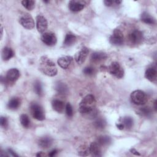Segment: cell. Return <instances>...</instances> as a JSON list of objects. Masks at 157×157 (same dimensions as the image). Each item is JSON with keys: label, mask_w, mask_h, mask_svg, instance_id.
Returning a JSON list of instances; mask_svg holds the SVG:
<instances>
[{"label": "cell", "mask_w": 157, "mask_h": 157, "mask_svg": "<svg viewBox=\"0 0 157 157\" xmlns=\"http://www.w3.org/2000/svg\"><path fill=\"white\" fill-rule=\"evenodd\" d=\"M96 105V101L94 96L92 94H88L82 99L79 104V112L86 118L93 119L97 116L98 113Z\"/></svg>", "instance_id": "cell-1"}, {"label": "cell", "mask_w": 157, "mask_h": 157, "mask_svg": "<svg viewBox=\"0 0 157 157\" xmlns=\"http://www.w3.org/2000/svg\"><path fill=\"white\" fill-rule=\"evenodd\" d=\"M39 69L43 74L49 77L57 74L58 70L55 63L47 56H42L39 60Z\"/></svg>", "instance_id": "cell-2"}, {"label": "cell", "mask_w": 157, "mask_h": 157, "mask_svg": "<svg viewBox=\"0 0 157 157\" xmlns=\"http://www.w3.org/2000/svg\"><path fill=\"white\" fill-rule=\"evenodd\" d=\"M20 77V72L16 68H12L8 70L6 73V77H1V80L2 83L9 85L10 84L14 83Z\"/></svg>", "instance_id": "cell-3"}, {"label": "cell", "mask_w": 157, "mask_h": 157, "mask_svg": "<svg viewBox=\"0 0 157 157\" xmlns=\"http://www.w3.org/2000/svg\"><path fill=\"white\" fill-rule=\"evenodd\" d=\"M130 97L132 102L137 105L145 104L148 100L147 96L145 93L140 90H137L132 91Z\"/></svg>", "instance_id": "cell-4"}, {"label": "cell", "mask_w": 157, "mask_h": 157, "mask_svg": "<svg viewBox=\"0 0 157 157\" xmlns=\"http://www.w3.org/2000/svg\"><path fill=\"white\" fill-rule=\"evenodd\" d=\"M107 69L111 75H113L117 78H121L124 76V69L120 63L117 61L111 63Z\"/></svg>", "instance_id": "cell-5"}, {"label": "cell", "mask_w": 157, "mask_h": 157, "mask_svg": "<svg viewBox=\"0 0 157 157\" xmlns=\"http://www.w3.org/2000/svg\"><path fill=\"white\" fill-rule=\"evenodd\" d=\"M30 112L32 117L39 121H42L45 119V115L43 108L40 105L36 102L31 104Z\"/></svg>", "instance_id": "cell-6"}, {"label": "cell", "mask_w": 157, "mask_h": 157, "mask_svg": "<svg viewBox=\"0 0 157 157\" xmlns=\"http://www.w3.org/2000/svg\"><path fill=\"white\" fill-rule=\"evenodd\" d=\"M18 21L20 24L26 29H33L35 26L34 21L29 13H24L21 14L18 18Z\"/></svg>", "instance_id": "cell-7"}, {"label": "cell", "mask_w": 157, "mask_h": 157, "mask_svg": "<svg viewBox=\"0 0 157 157\" xmlns=\"http://www.w3.org/2000/svg\"><path fill=\"white\" fill-rule=\"evenodd\" d=\"M109 41L113 45H122L124 43V37L121 31L118 28L115 29L109 38Z\"/></svg>", "instance_id": "cell-8"}, {"label": "cell", "mask_w": 157, "mask_h": 157, "mask_svg": "<svg viewBox=\"0 0 157 157\" xmlns=\"http://www.w3.org/2000/svg\"><path fill=\"white\" fill-rule=\"evenodd\" d=\"M128 38L130 43L132 45H137L140 44L143 42L144 39V36L142 31L136 29L132 31L129 34Z\"/></svg>", "instance_id": "cell-9"}, {"label": "cell", "mask_w": 157, "mask_h": 157, "mask_svg": "<svg viewBox=\"0 0 157 157\" xmlns=\"http://www.w3.org/2000/svg\"><path fill=\"white\" fill-rule=\"evenodd\" d=\"M41 40L48 46H53L56 44L57 39L53 33L47 32L42 35Z\"/></svg>", "instance_id": "cell-10"}, {"label": "cell", "mask_w": 157, "mask_h": 157, "mask_svg": "<svg viewBox=\"0 0 157 157\" xmlns=\"http://www.w3.org/2000/svg\"><path fill=\"white\" fill-rule=\"evenodd\" d=\"M88 53H89L88 48L86 47H82L81 50H79L78 52H77L75 55L74 59L76 63L78 64H82V63H83L86 60V58L88 56Z\"/></svg>", "instance_id": "cell-11"}, {"label": "cell", "mask_w": 157, "mask_h": 157, "mask_svg": "<svg viewBox=\"0 0 157 157\" xmlns=\"http://www.w3.org/2000/svg\"><path fill=\"white\" fill-rule=\"evenodd\" d=\"M48 27L47 19L42 15H39L36 17V28L39 33H44Z\"/></svg>", "instance_id": "cell-12"}, {"label": "cell", "mask_w": 157, "mask_h": 157, "mask_svg": "<svg viewBox=\"0 0 157 157\" xmlns=\"http://www.w3.org/2000/svg\"><path fill=\"white\" fill-rule=\"evenodd\" d=\"M145 78L149 81L156 83L157 80V70L156 66H150L145 71Z\"/></svg>", "instance_id": "cell-13"}, {"label": "cell", "mask_w": 157, "mask_h": 157, "mask_svg": "<svg viewBox=\"0 0 157 157\" xmlns=\"http://www.w3.org/2000/svg\"><path fill=\"white\" fill-rule=\"evenodd\" d=\"M69 9L73 12H78L82 10L85 7V4L82 1H70L68 4Z\"/></svg>", "instance_id": "cell-14"}, {"label": "cell", "mask_w": 157, "mask_h": 157, "mask_svg": "<svg viewBox=\"0 0 157 157\" xmlns=\"http://www.w3.org/2000/svg\"><path fill=\"white\" fill-rule=\"evenodd\" d=\"M101 145H99L96 141L92 142L90 147L89 150L90 154L93 156H102V148Z\"/></svg>", "instance_id": "cell-15"}, {"label": "cell", "mask_w": 157, "mask_h": 157, "mask_svg": "<svg viewBox=\"0 0 157 157\" xmlns=\"http://www.w3.org/2000/svg\"><path fill=\"white\" fill-rule=\"evenodd\" d=\"M72 57L71 56H63L58 59V64L63 69H66L70 66L72 61Z\"/></svg>", "instance_id": "cell-16"}, {"label": "cell", "mask_w": 157, "mask_h": 157, "mask_svg": "<svg viewBox=\"0 0 157 157\" xmlns=\"http://www.w3.org/2000/svg\"><path fill=\"white\" fill-rule=\"evenodd\" d=\"M53 109L58 113H63L66 107L64 102L58 99H54L52 102Z\"/></svg>", "instance_id": "cell-17"}, {"label": "cell", "mask_w": 157, "mask_h": 157, "mask_svg": "<svg viewBox=\"0 0 157 157\" xmlns=\"http://www.w3.org/2000/svg\"><path fill=\"white\" fill-rule=\"evenodd\" d=\"M53 143V139L48 136H44L40 137L38 140V145L43 148H49Z\"/></svg>", "instance_id": "cell-18"}, {"label": "cell", "mask_w": 157, "mask_h": 157, "mask_svg": "<svg viewBox=\"0 0 157 157\" xmlns=\"http://www.w3.org/2000/svg\"><path fill=\"white\" fill-rule=\"evenodd\" d=\"M14 56V52L11 48L6 47L2 50V59L4 61H8Z\"/></svg>", "instance_id": "cell-19"}, {"label": "cell", "mask_w": 157, "mask_h": 157, "mask_svg": "<svg viewBox=\"0 0 157 157\" xmlns=\"http://www.w3.org/2000/svg\"><path fill=\"white\" fill-rule=\"evenodd\" d=\"M21 104V101L18 98H11L7 103V107L10 110H16L17 109Z\"/></svg>", "instance_id": "cell-20"}, {"label": "cell", "mask_w": 157, "mask_h": 157, "mask_svg": "<svg viewBox=\"0 0 157 157\" xmlns=\"http://www.w3.org/2000/svg\"><path fill=\"white\" fill-rule=\"evenodd\" d=\"M76 41V36L72 33H67L64 39L63 45L66 47H69L75 44Z\"/></svg>", "instance_id": "cell-21"}, {"label": "cell", "mask_w": 157, "mask_h": 157, "mask_svg": "<svg viewBox=\"0 0 157 157\" xmlns=\"http://www.w3.org/2000/svg\"><path fill=\"white\" fill-rule=\"evenodd\" d=\"M107 58V55L106 53L103 52H94L92 53L91 59L94 63L100 62L105 59Z\"/></svg>", "instance_id": "cell-22"}, {"label": "cell", "mask_w": 157, "mask_h": 157, "mask_svg": "<svg viewBox=\"0 0 157 157\" xmlns=\"http://www.w3.org/2000/svg\"><path fill=\"white\" fill-rule=\"evenodd\" d=\"M140 19L142 21L148 25H153L156 22L155 19L146 12H144L141 14Z\"/></svg>", "instance_id": "cell-23"}, {"label": "cell", "mask_w": 157, "mask_h": 157, "mask_svg": "<svg viewBox=\"0 0 157 157\" xmlns=\"http://www.w3.org/2000/svg\"><path fill=\"white\" fill-rule=\"evenodd\" d=\"M55 90L57 93L61 95L66 94L68 92V88L66 84L61 82H58L56 84Z\"/></svg>", "instance_id": "cell-24"}, {"label": "cell", "mask_w": 157, "mask_h": 157, "mask_svg": "<svg viewBox=\"0 0 157 157\" xmlns=\"http://www.w3.org/2000/svg\"><path fill=\"white\" fill-rule=\"evenodd\" d=\"M111 138L107 136H101L96 140V142L101 146L108 145L111 143Z\"/></svg>", "instance_id": "cell-25"}, {"label": "cell", "mask_w": 157, "mask_h": 157, "mask_svg": "<svg viewBox=\"0 0 157 157\" xmlns=\"http://www.w3.org/2000/svg\"><path fill=\"white\" fill-rule=\"evenodd\" d=\"M20 121L24 128H28L30 126V120L26 114H21L20 115Z\"/></svg>", "instance_id": "cell-26"}, {"label": "cell", "mask_w": 157, "mask_h": 157, "mask_svg": "<svg viewBox=\"0 0 157 157\" xmlns=\"http://www.w3.org/2000/svg\"><path fill=\"white\" fill-rule=\"evenodd\" d=\"M23 6L28 10H31L34 8L35 1L33 0H24L21 1Z\"/></svg>", "instance_id": "cell-27"}, {"label": "cell", "mask_w": 157, "mask_h": 157, "mask_svg": "<svg viewBox=\"0 0 157 157\" xmlns=\"http://www.w3.org/2000/svg\"><path fill=\"white\" fill-rule=\"evenodd\" d=\"M122 124L124 128L126 129H130L133 125V120L129 117H125L122 119Z\"/></svg>", "instance_id": "cell-28"}, {"label": "cell", "mask_w": 157, "mask_h": 157, "mask_svg": "<svg viewBox=\"0 0 157 157\" xmlns=\"http://www.w3.org/2000/svg\"><path fill=\"white\" fill-rule=\"evenodd\" d=\"M139 113L144 117H150L152 113V110L149 107H142L139 110Z\"/></svg>", "instance_id": "cell-29"}, {"label": "cell", "mask_w": 157, "mask_h": 157, "mask_svg": "<svg viewBox=\"0 0 157 157\" xmlns=\"http://www.w3.org/2000/svg\"><path fill=\"white\" fill-rule=\"evenodd\" d=\"M90 150H89V147H87L86 145H82L79 147L78 154L80 156H85L90 155Z\"/></svg>", "instance_id": "cell-30"}, {"label": "cell", "mask_w": 157, "mask_h": 157, "mask_svg": "<svg viewBox=\"0 0 157 157\" xmlns=\"http://www.w3.org/2000/svg\"><path fill=\"white\" fill-rule=\"evenodd\" d=\"M34 90L38 96H42L43 94L42 86L41 83L39 81L35 82L34 84Z\"/></svg>", "instance_id": "cell-31"}, {"label": "cell", "mask_w": 157, "mask_h": 157, "mask_svg": "<svg viewBox=\"0 0 157 157\" xmlns=\"http://www.w3.org/2000/svg\"><path fill=\"white\" fill-rule=\"evenodd\" d=\"M94 125L96 128L103 129L106 125V123L104 120L102 118H98L94 122Z\"/></svg>", "instance_id": "cell-32"}, {"label": "cell", "mask_w": 157, "mask_h": 157, "mask_svg": "<svg viewBox=\"0 0 157 157\" xmlns=\"http://www.w3.org/2000/svg\"><path fill=\"white\" fill-rule=\"evenodd\" d=\"M65 110H66V113L67 115V117H71L73 115V109H72V107L70 103H67L66 105V107H65Z\"/></svg>", "instance_id": "cell-33"}, {"label": "cell", "mask_w": 157, "mask_h": 157, "mask_svg": "<svg viewBox=\"0 0 157 157\" xmlns=\"http://www.w3.org/2000/svg\"><path fill=\"white\" fill-rule=\"evenodd\" d=\"M83 72L85 75H92L94 74V68L90 66H88L84 68Z\"/></svg>", "instance_id": "cell-34"}, {"label": "cell", "mask_w": 157, "mask_h": 157, "mask_svg": "<svg viewBox=\"0 0 157 157\" xmlns=\"http://www.w3.org/2000/svg\"><path fill=\"white\" fill-rule=\"evenodd\" d=\"M0 124L1 127L3 128H6L8 126V120L6 117H1L0 119Z\"/></svg>", "instance_id": "cell-35"}, {"label": "cell", "mask_w": 157, "mask_h": 157, "mask_svg": "<svg viewBox=\"0 0 157 157\" xmlns=\"http://www.w3.org/2000/svg\"><path fill=\"white\" fill-rule=\"evenodd\" d=\"M104 3L106 6L110 7V6H113V4L115 3V1H110V0H105V1H104Z\"/></svg>", "instance_id": "cell-36"}, {"label": "cell", "mask_w": 157, "mask_h": 157, "mask_svg": "<svg viewBox=\"0 0 157 157\" xmlns=\"http://www.w3.org/2000/svg\"><path fill=\"white\" fill-rule=\"evenodd\" d=\"M7 153H9V155L13 156H18V155H17L11 149H8L7 150Z\"/></svg>", "instance_id": "cell-37"}, {"label": "cell", "mask_w": 157, "mask_h": 157, "mask_svg": "<svg viewBox=\"0 0 157 157\" xmlns=\"http://www.w3.org/2000/svg\"><path fill=\"white\" fill-rule=\"evenodd\" d=\"M58 153V150L56 149H54L53 150H52L51 151L49 152L48 153V156H54L55 155H56V154Z\"/></svg>", "instance_id": "cell-38"}, {"label": "cell", "mask_w": 157, "mask_h": 157, "mask_svg": "<svg viewBox=\"0 0 157 157\" xmlns=\"http://www.w3.org/2000/svg\"><path fill=\"white\" fill-rule=\"evenodd\" d=\"M130 151H131L132 154H134V155H138V156H140V153H139L137 151H136L134 148H131V149L130 150Z\"/></svg>", "instance_id": "cell-39"}, {"label": "cell", "mask_w": 157, "mask_h": 157, "mask_svg": "<svg viewBox=\"0 0 157 157\" xmlns=\"http://www.w3.org/2000/svg\"><path fill=\"white\" fill-rule=\"evenodd\" d=\"M117 127L118 128V129H120V130H122L124 128V126L122 123H119V124H117Z\"/></svg>", "instance_id": "cell-40"}, {"label": "cell", "mask_w": 157, "mask_h": 157, "mask_svg": "<svg viewBox=\"0 0 157 157\" xmlns=\"http://www.w3.org/2000/svg\"><path fill=\"white\" fill-rule=\"evenodd\" d=\"M43 155H44L42 154V151L39 152L37 154H36V156H43Z\"/></svg>", "instance_id": "cell-41"}, {"label": "cell", "mask_w": 157, "mask_h": 157, "mask_svg": "<svg viewBox=\"0 0 157 157\" xmlns=\"http://www.w3.org/2000/svg\"><path fill=\"white\" fill-rule=\"evenodd\" d=\"M154 109L155 110H156V100H155L154 102Z\"/></svg>", "instance_id": "cell-42"}, {"label": "cell", "mask_w": 157, "mask_h": 157, "mask_svg": "<svg viewBox=\"0 0 157 157\" xmlns=\"http://www.w3.org/2000/svg\"><path fill=\"white\" fill-rule=\"evenodd\" d=\"M1 37H2V31H3V29H2V26H1Z\"/></svg>", "instance_id": "cell-43"}, {"label": "cell", "mask_w": 157, "mask_h": 157, "mask_svg": "<svg viewBox=\"0 0 157 157\" xmlns=\"http://www.w3.org/2000/svg\"><path fill=\"white\" fill-rule=\"evenodd\" d=\"M44 2H45V3H48V2H49V1H44Z\"/></svg>", "instance_id": "cell-44"}]
</instances>
